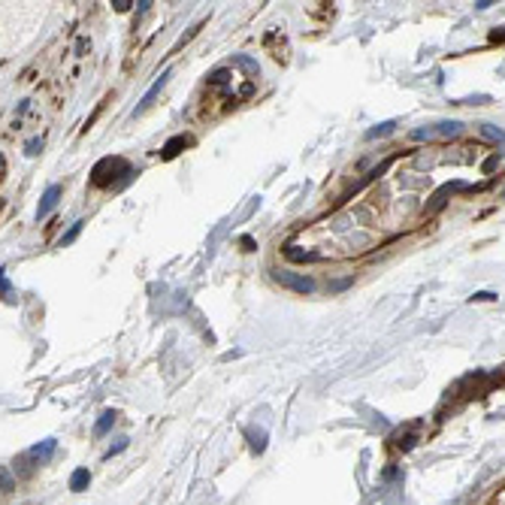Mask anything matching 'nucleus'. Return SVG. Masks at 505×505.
Returning a JSON list of instances; mask_svg holds the SVG:
<instances>
[{
	"label": "nucleus",
	"instance_id": "f257e3e1",
	"mask_svg": "<svg viewBox=\"0 0 505 505\" xmlns=\"http://www.w3.org/2000/svg\"><path fill=\"white\" fill-rule=\"evenodd\" d=\"M118 175H134V169H130V164L124 161V158H103V161H97L94 164V169H91V185L94 188H109Z\"/></svg>",
	"mask_w": 505,
	"mask_h": 505
},
{
	"label": "nucleus",
	"instance_id": "f03ea898",
	"mask_svg": "<svg viewBox=\"0 0 505 505\" xmlns=\"http://www.w3.org/2000/svg\"><path fill=\"white\" fill-rule=\"evenodd\" d=\"M272 278L288 288V291H297V294H312L315 291V281L305 275V272H291V270H272Z\"/></svg>",
	"mask_w": 505,
	"mask_h": 505
},
{
	"label": "nucleus",
	"instance_id": "7ed1b4c3",
	"mask_svg": "<svg viewBox=\"0 0 505 505\" xmlns=\"http://www.w3.org/2000/svg\"><path fill=\"white\" fill-rule=\"evenodd\" d=\"M58 200H61V185H49L46 194H42V200H39V206H36V221H42L58 206Z\"/></svg>",
	"mask_w": 505,
	"mask_h": 505
},
{
	"label": "nucleus",
	"instance_id": "20e7f679",
	"mask_svg": "<svg viewBox=\"0 0 505 505\" xmlns=\"http://www.w3.org/2000/svg\"><path fill=\"white\" fill-rule=\"evenodd\" d=\"M167 79H169V70H164V73H161V76H158V79H155V85H151V88H148V91H145V97H142V100H139V106H136V112H134V115H142V112H145V109H148V106H151V103H155V97H158V94H161V88H164V85H167Z\"/></svg>",
	"mask_w": 505,
	"mask_h": 505
},
{
	"label": "nucleus",
	"instance_id": "39448f33",
	"mask_svg": "<svg viewBox=\"0 0 505 505\" xmlns=\"http://www.w3.org/2000/svg\"><path fill=\"white\" fill-rule=\"evenodd\" d=\"M188 145H191V136H185V134L172 136V139H167V145L161 148V158H164V161H172V158H175L179 151H185Z\"/></svg>",
	"mask_w": 505,
	"mask_h": 505
},
{
	"label": "nucleus",
	"instance_id": "423d86ee",
	"mask_svg": "<svg viewBox=\"0 0 505 505\" xmlns=\"http://www.w3.org/2000/svg\"><path fill=\"white\" fill-rule=\"evenodd\" d=\"M233 67L245 70L248 76H260V64L254 58H248V55H233Z\"/></svg>",
	"mask_w": 505,
	"mask_h": 505
},
{
	"label": "nucleus",
	"instance_id": "0eeeda50",
	"mask_svg": "<svg viewBox=\"0 0 505 505\" xmlns=\"http://www.w3.org/2000/svg\"><path fill=\"white\" fill-rule=\"evenodd\" d=\"M284 254H288L291 260H303V264H305V260H321V254H315V251H303L300 245H288V248H284Z\"/></svg>",
	"mask_w": 505,
	"mask_h": 505
},
{
	"label": "nucleus",
	"instance_id": "6e6552de",
	"mask_svg": "<svg viewBox=\"0 0 505 505\" xmlns=\"http://www.w3.org/2000/svg\"><path fill=\"white\" fill-rule=\"evenodd\" d=\"M88 481H91V475H88V469H76V472H73V478H70V490H76V493H82V490L88 487Z\"/></svg>",
	"mask_w": 505,
	"mask_h": 505
},
{
	"label": "nucleus",
	"instance_id": "1a4fd4ad",
	"mask_svg": "<svg viewBox=\"0 0 505 505\" xmlns=\"http://www.w3.org/2000/svg\"><path fill=\"white\" fill-rule=\"evenodd\" d=\"M433 130H436V136H460L463 134V124H460V121H442V124H436Z\"/></svg>",
	"mask_w": 505,
	"mask_h": 505
},
{
	"label": "nucleus",
	"instance_id": "9d476101",
	"mask_svg": "<svg viewBox=\"0 0 505 505\" xmlns=\"http://www.w3.org/2000/svg\"><path fill=\"white\" fill-rule=\"evenodd\" d=\"M393 130H397V121H381V124H375V127L366 130V139H378V136H387Z\"/></svg>",
	"mask_w": 505,
	"mask_h": 505
},
{
	"label": "nucleus",
	"instance_id": "9b49d317",
	"mask_svg": "<svg viewBox=\"0 0 505 505\" xmlns=\"http://www.w3.org/2000/svg\"><path fill=\"white\" fill-rule=\"evenodd\" d=\"M52 451H55V438H46L42 445H34V448H31V457H36V460H46Z\"/></svg>",
	"mask_w": 505,
	"mask_h": 505
},
{
	"label": "nucleus",
	"instance_id": "f8f14e48",
	"mask_svg": "<svg viewBox=\"0 0 505 505\" xmlns=\"http://www.w3.org/2000/svg\"><path fill=\"white\" fill-rule=\"evenodd\" d=\"M115 418H118L115 411H103V414H100V421H97V427H94V433H97V436H103V433H106V430H109V427L115 424Z\"/></svg>",
	"mask_w": 505,
	"mask_h": 505
},
{
	"label": "nucleus",
	"instance_id": "ddd939ff",
	"mask_svg": "<svg viewBox=\"0 0 505 505\" xmlns=\"http://www.w3.org/2000/svg\"><path fill=\"white\" fill-rule=\"evenodd\" d=\"M82 227H85V221H76V224H73V227H70L67 233H64V236H61V239H58V245H61V248H64V245H70V242H73V239H76V236L82 233Z\"/></svg>",
	"mask_w": 505,
	"mask_h": 505
},
{
	"label": "nucleus",
	"instance_id": "4468645a",
	"mask_svg": "<svg viewBox=\"0 0 505 505\" xmlns=\"http://www.w3.org/2000/svg\"><path fill=\"white\" fill-rule=\"evenodd\" d=\"M481 136H487V139L502 145V127H496V124H481Z\"/></svg>",
	"mask_w": 505,
	"mask_h": 505
},
{
	"label": "nucleus",
	"instance_id": "2eb2a0df",
	"mask_svg": "<svg viewBox=\"0 0 505 505\" xmlns=\"http://www.w3.org/2000/svg\"><path fill=\"white\" fill-rule=\"evenodd\" d=\"M209 82L212 85H227L230 82V70H212L209 73Z\"/></svg>",
	"mask_w": 505,
	"mask_h": 505
},
{
	"label": "nucleus",
	"instance_id": "dca6fc26",
	"mask_svg": "<svg viewBox=\"0 0 505 505\" xmlns=\"http://www.w3.org/2000/svg\"><path fill=\"white\" fill-rule=\"evenodd\" d=\"M433 136H436L433 127H418V130L411 134V139H414V142H424V139H433Z\"/></svg>",
	"mask_w": 505,
	"mask_h": 505
},
{
	"label": "nucleus",
	"instance_id": "f3484780",
	"mask_svg": "<svg viewBox=\"0 0 505 505\" xmlns=\"http://www.w3.org/2000/svg\"><path fill=\"white\" fill-rule=\"evenodd\" d=\"M469 300L472 303H490V300H496V294H490V291H478V294H472Z\"/></svg>",
	"mask_w": 505,
	"mask_h": 505
},
{
	"label": "nucleus",
	"instance_id": "a211bd4d",
	"mask_svg": "<svg viewBox=\"0 0 505 505\" xmlns=\"http://www.w3.org/2000/svg\"><path fill=\"white\" fill-rule=\"evenodd\" d=\"M36 148H42V139H39V136L28 139V145H25V155H36Z\"/></svg>",
	"mask_w": 505,
	"mask_h": 505
},
{
	"label": "nucleus",
	"instance_id": "6ab92c4d",
	"mask_svg": "<svg viewBox=\"0 0 505 505\" xmlns=\"http://www.w3.org/2000/svg\"><path fill=\"white\" fill-rule=\"evenodd\" d=\"M0 294H3V300H12V297H9V284H6V275H3V270H0Z\"/></svg>",
	"mask_w": 505,
	"mask_h": 505
},
{
	"label": "nucleus",
	"instance_id": "aec40b11",
	"mask_svg": "<svg viewBox=\"0 0 505 505\" xmlns=\"http://www.w3.org/2000/svg\"><path fill=\"white\" fill-rule=\"evenodd\" d=\"M496 167H499V155H493V158H490V161L484 164V172H493Z\"/></svg>",
	"mask_w": 505,
	"mask_h": 505
},
{
	"label": "nucleus",
	"instance_id": "412c9836",
	"mask_svg": "<svg viewBox=\"0 0 505 505\" xmlns=\"http://www.w3.org/2000/svg\"><path fill=\"white\" fill-rule=\"evenodd\" d=\"M112 6H115V9H118V12H127V9H130V6H134V3H130V0H115V3H112Z\"/></svg>",
	"mask_w": 505,
	"mask_h": 505
},
{
	"label": "nucleus",
	"instance_id": "4be33fe9",
	"mask_svg": "<svg viewBox=\"0 0 505 505\" xmlns=\"http://www.w3.org/2000/svg\"><path fill=\"white\" fill-rule=\"evenodd\" d=\"M0 484H3V487H12V478H9L6 469H0Z\"/></svg>",
	"mask_w": 505,
	"mask_h": 505
},
{
	"label": "nucleus",
	"instance_id": "5701e85b",
	"mask_svg": "<svg viewBox=\"0 0 505 505\" xmlns=\"http://www.w3.org/2000/svg\"><path fill=\"white\" fill-rule=\"evenodd\" d=\"M490 6H493L490 0H478V3H475V9H490Z\"/></svg>",
	"mask_w": 505,
	"mask_h": 505
},
{
	"label": "nucleus",
	"instance_id": "b1692460",
	"mask_svg": "<svg viewBox=\"0 0 505 505\" xmlns=\"http://www.w3.org/2000/svg\"><path fill=\"white\" fill-rule=\"evenodd\" d=\"M85 46H88V39H85V36H82V39H79V42H76V52H79V55H82V52H85Z\"/></svg>",
	"mask_w": 505,
	"mask_h": 505
},
{
	"label": "nucleus",
	"instance_id": "393cba45",
	"mask_svg": "<svg viewBox=\"0 0 505 505\" xmlns=\"http://www.w3.org/2000/svg\"><path fill=\"white\" fill-rule=\"evenodd\" d=\"M0 175H3V158H0Z\"/></svg>",
	"mask_w": 505,
	"mask_h": 505
}]
</instances>
